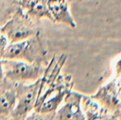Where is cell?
Here are the masks:
<instances>
[{
	"instance_id": "1",
	"label": "cell",
	"mask_w": 121,
	"mask_h": 120,
	"mask_svg": "<svg viewBox=\"0 0 121 120\" xmlns=\"http://www.w3.org/2000/svg\"><path fill=\"white\" fill-rule=\"evenodd\" d=\"M0 58L20 60L43 67L48 65L47 52L38 33L25 40L8 44L0 53Z\"/></svg>"
},
{
	"instance_id": "2",
	"label": "cell",
	"mask_w": 121,
	"mask_h": 120,
	"mask_svg": "<svg viewBox=\"0 0 121 120\" xmlns=\"http://www.w3.org/2000/svg\"><path fill=\"white\" fill-rule=\"evenodd\" d=\"M0 33L4 36L7 44L25 40L38 33L33 21L18 9L1 27Z\"/></svg>"
},
{
	"instance_id": "3",
	"label": "cell",
	"mask_w": 121,
	"mask_h": 120,
	"mask_svg": "<svg viewBox=\"0 0 121 120\" xmlns=\"http://www.w3.org/2000/svg\"><path fill=\"white\" fill-rule=\"evenodd\" d=\"M4 79L13 83L35 82L43 76V66L16 59H1Z\"/></svg>"
},
{
	"instance_id": "4",
	"label": "cell",
	"mask_w": 121,
	"mask_h": 120,
	"mask_svg": "<svg viewBox=\"0 0 121 120\" xmlns=\"http://www.w3.org/2000/svg\"><path fill=\"white\" fill-rule=\"evenodd\" d=\"M40 82L41 78L31 84L25 86L21 83L16 88V103L12 112L16 118L23 117L34 108L37 103Z\"/></svg>"
},
{
	"instance_id": "5",
	"label": "cell",
	"mask_w": 121,
	"mask_h": 120,
	"mask_svg": "<svg viewBox=\"0 0 121 120\" xmlns=\"http://www.w3.org/2000/svg\"><path fill=\"white\" fill-rule=\"evenodd\" d=\"M69 0H47L48 7L53 23L76 28L77 23L69 8Z\"/></svg>"
},
{
	"instance_id": "6",
	"label": "cell",
	"mask_w": 121,
	"mask_h": 120,
	"mask_svg": "<svg viewBox=\"0 0 121 120\" xmlns=\"http://www.w3.org/2000/svg\"><path fill=\"white\" fill-rule=\"evenodd\" d=\"M20 9L33 21L46 19L53 23L47 0H19Z\"/></svg>"
},
{
	"instance_id": "7",
	"label": "cell",
	"mask_w": 121,
	"mask_h": 120,
	"mask_svg": "<svg viewBox=\"0 0 121 120\" xmlns=\"http://www.w3.org/2000/svg\"><path fill=\"white\" fill-rule=\"evenodd\" d=\"M82 96L74 93H67L66 103L58 112L60 120H84L80 103Z\"/></svg>"
},
{
	"instance_id": "8",
	"label": "cell",
	"mask_w": 121,
	"mask_h": 120,
	"mask_svg": "<svg viewBox=\"0 0 121 120\" xmlns=\"http://www.w3.org/2000/svg\"><path fill=\"white\" fill-rule=\"evenodd\" d=\"M84 108L86 114V120H112L110 115L103 111L93 100L84 98Z\"/></svg>"
},
{
	"instance_id": "9",
	"label": "cell",
	"mask_w": 121,
	"mask_h": 120,
	"mask_svg": "<svg viewBox=\"0 0 121 120\" xmlns=\"http://www.w3.org/2000/svg\"><path fill=\"white\" fill-rule=\"evenodd\" d=\"M16 103V89H7L0 91V115H8L13 112Z\"/></svg>"
},
{
	"instance_id": "10",
	"label": "cell",
	"mask_w": 121,
	"mask_h": 120,
	"mask_svg": "<svg viewBox=\"0 0 121 120\" xmlns=\"http://www.w3.org/2000/svg\"><path fill=\"white\" fill-rule=\"evenodd\" d=\"M26 120H43V118L38 114H33L32 115L29 116Z\"/></svg>"
},
{
	"instance_id": "11",
	"label": "cell",
	"mask_w": 121,
	"mask_h": 120,
	"mask_svg": "<svg viewBox=\"0 0 121 120\" xmlns=\"http://www.w3.org/2000/svg\"><path fill=\"white\" fill-rule=\"evenodd\" d=\"M4 81V76L3 74V70H2V66H1V60L0 58V88L1 87Z\"/></svg>"
},
{
	"instance_id": "12",
	"label": "cell",
	"mask_w": 121,
	"mask_h": 120,
	"mask_svg": "<svg viewBox=\"0 0 121 120\" xmlns=\"http://www.w3.org/2000/svg\"><path fill=\"white\" fill-rule=\"evenodd\" d=\"M69 1H83V0H69Z\"/></svg>"
}]
</instances>
